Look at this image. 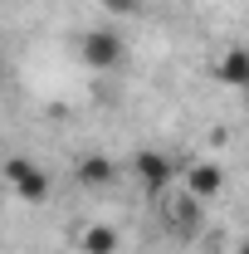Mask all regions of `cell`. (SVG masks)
Returning <instances> with one entry per match:
<instances>
[{"label":"cell","instance_id":"6da1fadb","mask_svg":"<svg viewBox=\"0 0 249 254\" xmlns=\"http://www.w3.org/2000/svg\"><path fill=\"white\" fill-rule=\"evenodd\" d=\"M5 176H10V190H15V195H25L30 205L49 195V176H44L34 161H5Z\"/></svg>","mask_w":249,"mask_h":254},{"label":"cell","instance_id":"7a4b0ae2","mask_svg":"<svg viewBox=\"0 0 249 254\" xmlns=\"http://www.w3.org/2000/svg\"><path fill=\"white\" fill-rule=\"evenodd\" d=\"M161 215H166V225H171L181 240H190V235L200 230V200H195L190 190H181V195H171V200H166V210H161Z\"/></svg>","mask_w":249,"mask_h":254},{"label":"cell","instance_id":"3957f363","mask_svg":"<svg viewBox=\"0 0 249 254\" xmlns=\"http://www.w3.org/2000/svg\"><path fill=\"white\" fill-rule=\"evenodd\" d=\"M83 59L93 64V68H113V64L123 59V39L113 30H88L83 34Z\"/></svg>","mask_w":249,"mask_h":254},{"label":"cell","instance_id":"277c9868","mask_svg":"<svg viewBox=\"0 0 249 254\" xmlns=\"http://www.w3.org/2000/svg\"><path fill=\"white\" fill-rule=\"evenodd\" d=\"M215 78L225 88H249V49H225V59L215 64Z\"/></svg>","mask_w":249,"mask_h":254},{"label":"cell","instance_id":"5b68a950","mask_svg":"<svg viewBox=\"0 0 249 254\" xmlns=\"http://www.w3.org/2000/svg\"><path fill=\"white\" fill-rule=\"evenodd\" d=\"M137 181H142L147 190H161L166 181H171V161L156 157V152H142V157H137Z\"/></svg>","mask_w":249,"mask_h":254},{"label":"cell","instance_id":"8992f818","mask_svg":"<svg viewBox=\"0 0 249 254\" xmlns=\"http://www.w3.org/2000/svg\"><path fill=\"white\" fill-rule=\"evenodd\" d=\"M186 186H190V195H195V200H210V195H215V190L225 186V176H220L215 166H190Z\"/></svg>","mask_w":249,"mask_h":254},{"label":"cell","instance_id":"52a82bcc","mask_svg":"<svg viewBox=\"0 0 249 254\" xmlns=\"http://www.w3.org/2000/svg\"><path fill=\"white\" fill-rule=\"evenodd\" d=\"M113 250H118V230H108V225L83 230V254H113Z\"/></svg>","mask_w":249,"mask_h":254},{"label":"cell","instance_id":"ba28073f","mask_svg":"<svg viewBox=\"0 0 249 254\" xmlns=\"http://www.w3.org/2000/svg\"><path fill=\"white\" fill-rule=\"evenodd\" d=\"M78 176H83V181L93 186V181H108V176H113V166H108L103 157H88V161H83V171H78Z\"/></svg>","mask_w":249,"mask_h":254},{"label":"cell","instance_id":"9c48e42d","mask_svg":"<svg viewBox=\"0 0 249 254\" xmlns=\"http://www.w3.org/2000/svg\"><path fill=\"white\" fill-rule=\"evenodd\" d=\"M245 93H249V88H245Z\"/></svg>","mask_w":249,"mask_h":254}]
</instances>
